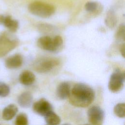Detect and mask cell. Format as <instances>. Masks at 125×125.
I'll return each mask as SVG.
<instances>
[{"mask_svg":"<svg viewBox=\"0 0 125 125\" xmlns=\"http://www.w3.org/2000/svg\"></svg>","mask_w":125,"mask_h":125,"instance_id":"obj_27","label":"cell"},{"mask_svg":"<svg viewBox=\"0 0 125 125\" xmlns=\"http://www.w3.org/2000/svg\"><path fill=\"white\" fill-rule=\"evenodd\" d=\"M34 112L42 116H45L52 110V106L51 104L44 98H42L33 104Z\"/></svg>","mask_w":125,"mask_h":125,"instance_id":"obj_8","label":"cell"},{"mask_svg":"<svg viewBox=\"0 0 125 125\" xmlns=\"http://www.w3.org/2000/svg\"><path fill=\"white\" fill-rule=\"evenodd\" d=\"M4 15L0 14V25H2V22L4 19Z\"/></svg>","mask_w":125,"mask_h":125,"instance_id":"obj_23","label":"cell"},{"mask_svg":"<svg viewBox=\"0 0 125 125\" xmlns=\"http://www.w3.org/2000/svg\"><path fill=\"white\" fill-rule=\"evenodd\" d=\"M59 62V60L56 58H41L35 61L33 64V68L39 73H46L58 65Z\"/></svg>","mask_w":125,"mask_h":125,"instance_id":"obj_5","label":"cell"},{"mask_svg":"<svg viewBox=\"0 0 125 125\" xmlns=\"http://www.w3.org/2000/svg\"><path fill=\"white\" fill-rule=\"evenodd\" d=\"M114 112L118 117L124 118L125 117V104H117L114 107Z\"/></svg>","mask_w":125,"mask_h":125,"instance_id":"obj_18","label":"cell"},{"mask_svg":"<svg viewBox=\"0 0 125 125\" xmlns=\"http://www.w3.org/2000/svg\"><path fill=\"white\" fill-rule=\"evenodd\" d=\"M17 38L11 34L4 32L0 35V58L13 50L18 44Z\"/></svg>","mask_w":125,"mask_h":125,"instance_id":"obj_4","label":"cell"},{"mask_svg":"<svg viewBox=\"0 0 125 125\" xmlns=\"http://www.w3.org/2000/svg\"><path fill=\"white\" fill-rule=\"evenodd\" d=\"M28 8L32 14L43 18L50 17L55 12V8L53 5L39 1L31 3Z\"/></svg>","mask_w":125,"mask_h":125,"instance_id":"obj_2","label":"cell"},{"mask_svg":"<svg viewBox=\"0 0 125 125\" xmlns=\"http://www.w3.org/2000/svg\"><path fill=\"white\" fill-rule=\"evenodd\" d=\"M2 25L6 27L9 31L14 33L17 31L19 28V22L18 21L13 19L10 16H4Z\"/></svg>","mask_w":125,"mask_h":125,"instance_id":"obj_14","label":"cell"},{"mask_svg":"<svg viewBox=\"0 0 125 125\" xmlns=\"http://www.w3.org/2000/svg\"><path fill=\"white\" fill-rule=\"evenodd\" d=\"M125 25L124 24H121L116 34V38L117 40L121 41H125Z\"/></svg>","mask_w":125,"mask_h":125,"instance_id":"obj_21","label":"cell"},{"mask_svg":"<svg viewBox=\"0 0 125 125\" xmlns=\"http://www.w3.org/2000/svg\"><path fill=\"white\" fill-rule=\"evenodd\" d=\"M87 117L92 125H103L104 112L103 109L98 105H93L87 111Z\"/></svg>","mask_w":125,"mask_h":125,"instance_id":"obj_7","label":"cell"},{"mask_svg":"<svg viewBox=\"0 0 125 125\" xmlns=\"http://www.w3.org/2000/svg\"><path fill=\"white\" fill-rule=\"evenodd\" d=\"M125 79L124 72L116 69L110 76L108 84L109 90L113 93L120 91L124 86Z\"/></svg>","mask_w":125,"mask_h":125,"instance_id":"obj_6","label":"cell"},{"mask_svg":"<svg viewBox=\"0 0 125 125\" xmlns=\"http://www.w3.org/2000/svg\"><path fill=\"white\" fill-rule=\"evenodd\" d=\"M117 22V18L113 10H110L107 13L105 19V23L110 28L115 27Z\"/></svg>","mask_w":125,"mask_h":125,"instance_id":"obj_16","label":"cell"},{"mask_svg":"<svg viewBox=\"0 0 125 125\" xmlns=\"http://www.w3.org/2000/svg\"><path fill=\"white\" fill-rule=\"evenodd\" d=\"M9 86L3 82H0V96L5 97L10 93Z\"/></svg>","mask_w":125,"mask_h":125,"instance_id":"obj_20","label":"cell"},{"mask_svg":"<svg viewBox=\"0 0 125 125\" xmlns=\"http://www.w3.org/2000/svg\"><path fill=\"white\" fill-rule=\"evenodd\" d=\"M23 62L21 55L16 54L7 58L5 61V65L9 69H16L21 67Z\"/></svg>","mask_w":125,"mask_h":125,"instance_id":"obj_9","label":"cell"},{"mask_svg":"<svg viewBox=\"0 0 125 125\" xmlns=\"http://www.w3.org/2000/svg\"><path fill=\"white\" fill-rule=\"evenodd\" d=\"M18 108L14 104H10L6 106L3 110L2 113V119L6 121L12 120L17 114Z\"/></svg>","mask_w":125,"mask_h":125,"instance_id":"obj_13","label":"cell"},{"mask_svg":"<svg viewBox=\"0 0 125 125\" xmlns=\"http://www.w3.org/2000/svg\"><path fill=\"white\" fill-rule=\"evenodd\" d=\"M70 125L68 124H63V125Z\"/></svg>","mask_w":125,"mask_h":125,"instance_id":"obj_24","label":"cell"},{"mask_svg":"<svg viewBox=\"0 0 125 125\" xmlns=\"http://www.w3.org/2000/svg\"><path fill=\"white\" fill-rule=\"evenodd\" d=\"M85 10L89 13H97L98 11L101 10L99 4L95 1H89L85 4Z\"/></svg>","mask_w":125,"mask_h":125,"instance_id":"obj_17","label":"cell"},{"mask_svg":"<svg viewBox=\"0 0 125 125\" xmlns=\"http://www.w3.org/2000/svg\"><path fill=\"white\" fill-rule=\"evenodd\" d=\"M90 125L89 124H83V125Z\"/></svg>","mask_w":125,"mask_h":125,"instance_id":"obj_25","label":"cell"},{"mask_svg":"<svg viewBox=\"0 0 125 125\" xmlns=\"http://www.w3.org/2000/svg\"><path fill=\"white\" fill-rule=\"evenodd\" d=\"M63 40L59 35L53 38L48 36L40 38L37 41V45L41 49L52 52H58L62 47Z\"/></svg>","mask_w":125,"mask_h":125,"instance_id":"obj_3","label":"cell"},{"mask_svg":"<svg viewBox=\"0 0 125 125\" xmlns=\"http://www.w3.org/2000/svg\"><path fill=\"white\" fill-rule=\"evenodd\" d=\"M36 79L34 74L29 70L22 72L19 76V81L23 85L28 86L32 84Z\"/></svg>","mask_w":125,"mask_h":125,"instance_id":"obj_12","label":"cell"},{"mask_svg":"<svg viewBox=\"0 0 125 125\" xmlns=\"http://www.w3.org/2000/svg\"><path fill=\"white\" fill-rule=\"evenodd\" d=\"M15 125H28V119L27 115L21 113L17 115L15 121Z\"/></svg>","mask_w":125,"mask_h":125,"instance_id":"obj_19","label":"cell"},{"mask_svg":"<svg viewBox=\"0 0 125 125\" xmlns=\"http://www.w3.org/2000/svg\"><path fill=\"white\" fill-rule=\"evenodd\" d=\"M33 100L32 94L26 91L21 94L18 98V104L22 107L27 108L31 105Z\"/></svg>","mask_w":125,"mask_h":125,"instance_id":"obj_11","label":"cell"},{"mask_svg":"<svg viewBox=\"0 0 125 125\" xmlns=\"http://www.w3.org/2000/svg\"><path fill=\"white\" fill-rule=\"evenodd\" d=\"M95 93L90 86L83 83H76L71 89L68 97L69 103L78 107H86L95 99Z\"/></svg>","mask_w":125,"mask_h":125,"instance_id":"obj_1","label":"cell"},{"mask_svg":"<svg viewBox=\"0 0 125 125\" xmlns=\"http://www.w3.org/2000/svg\"><path fill=\"white\" fill-rule=\"evenodd\" d=\"M44 119L48 125H59L61 122L60 117L53 111L46 114L44 116Z\"/></svg>","mask_w":125,"mask_h":125,"instance_id":"obj_15","label":"cell"},{"mask_svg":"<svg viewBox=\"0 0 125 125\" xmlns=\"http://www.w3.org/2000/svg\"></svg>","mask_w":125,"mask_h":125,"instance_id":"obj_26","label":"cell"},{"mask_svg":"<svg viewBox=\"0 0 125 125\" xmlns=\"http://www.w3.org/2000/svg\"><path fill=\"white\" fill-rule=\"evenodd\" d=\"M119 50L120 52L122 55L123 57H125V43H123L121 44L119 47Z\"/></svg>","mask_w":125,"mask_h":125,"instance_id":"obj_22","label":"cell"},{"mask_svg":"<svg viewBox=\"0 0 125 125\" xmlns=\"http://www.w3.org/2000/svg\"><path fill=\"white\" fill-rule=\"evenodd\" d=\"M70 85L66 82L60 83L56 89V95L57 97L61 100H65L68 98L70 92Z\"/></svg>","mask_w":125,"mask_h":125,"instance_id":"obj_10","label":"cell"}]
</instances>
